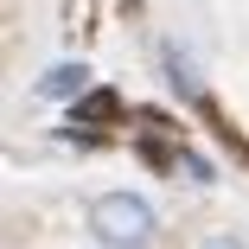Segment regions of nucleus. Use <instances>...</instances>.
Listing matches in <instances>:
<instances>
[{
  "instance_id": "f257e3e1",
  "label": "nucleus",
  "mask_w": 249,
  "mask_h": 249,
  "mask_svg": "<svg viewBox=\"0 0 249 249\" xmlns=\"http://www.w3.org/2000/svg\"><path fill=\"white\" fill-rule=\"evenodd\" d=\"M89 236L103 249H154L160 217H154V205L141 192H103L89 205Z\"/></svg>"
},
{
  "instance_id": "f03ea898",
  "label": "nucleus",
  "mask_w": 249,
  "mask_h": 249,
  "mask_svg": "<svg viewBox=\"0 0 249 249\" xmlns=\"http://www.w3.org/2000/svg\"><path fill=\"white\" fill-rule=\"evenodd\" d=\"M83 89H89V64L83 58H64V64H52L38 77V103H77Z\"/></svg>"
},
{
  "instance_id": "7ed1b4c3",
  "label": "nucleus",
  "mask_w": 249,
  "mask_h": 249,
  "mask_svg": "<svg viewBox=\"0 0 249 249\" xmlns=\"http://www.w3.org/2000/svg\"><path fill=\"white\" fill-rule=\"evenodd\" d=\"M160 64H166L173 96H185V103H198V96H205V77H198V64H192V52H185L179 38H166V45H160Z\"/></svg>"
},
{
  "instance_id": "20e7f679",
  "label": "nucleus",
  "mask_w": 249,
  "mask_h": 249,
  "mask_svg": "<svg viewBox=\"0 0 249 249\" xmlns=\"http://www.w3.org/2000/svg\"><path fill=\"white\" fill-rule=\"evenodd\" d=\"M198 249H249V236H243V230H205Z\"/></svg>"
},
{
  "instance_id": "39448f33",
  "label": "nucleus",
  "mask_w": 249,
  "mask_h": 249,
  "mask_svg": "<svg viewBox=\"0 0 249 249\" xmlns=\"http://www.w3.org/2000/svg\"><path fill=\"white\" fill-rule=\"evenodd\" d=\"M173 173H185L192 185H211V166L198 160V154H179V160H173Z\"/></svg>"
}]
</instances>
